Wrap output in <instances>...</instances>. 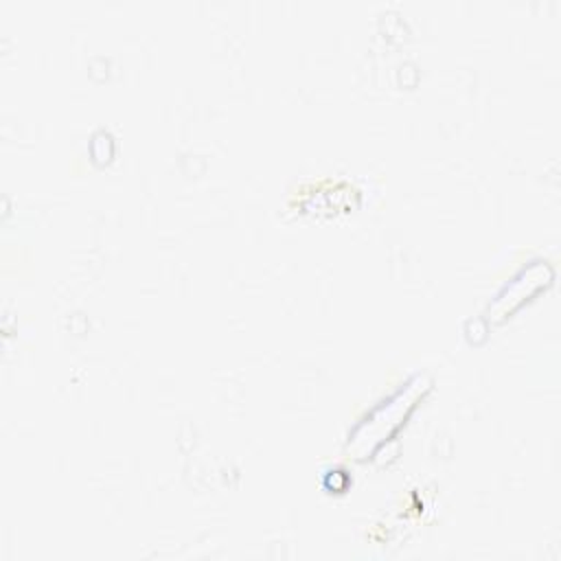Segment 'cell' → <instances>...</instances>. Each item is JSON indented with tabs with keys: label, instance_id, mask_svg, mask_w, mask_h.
<instances>
[{
	"label": "cell",
	"instance_id": "7a4b0ae2",
	"mask_svg": "<svg viewBox=\"0 0 561 561\" xmlns=\"http://www.w3.org/2000/svg\"><path fill=\"white\" fill-rule=\"evenodd\" d=\"M552 278V270L543 263L530 265L528 270H522L506 287L504 291L497 296L495 305H493V313L495 316H506L513 309L519 307V302H524V298L533 296L535 291H539L548 280Z\"/></svg>",
	"mask_w": 561,
	"mask_h": 561
},
{
	"label": "cell",
	"instance_id": "6da1fadb",
	"mask_svg": "<svg viewBox=\"0 0 561 561\" xmlns=\"http://www.w3.org/2000/svg\"><path fill=\"white\" fill-rule=\"evenodd\" d=\"M427 390L423 375H414L401 390H397L388 401L377 405L348 436V451L357 458L373 454L379 443H383L412 412L416 401Z\"/></svg>",
	"mask_w": 561,
	"mask_h": 561
}]
</instances>
